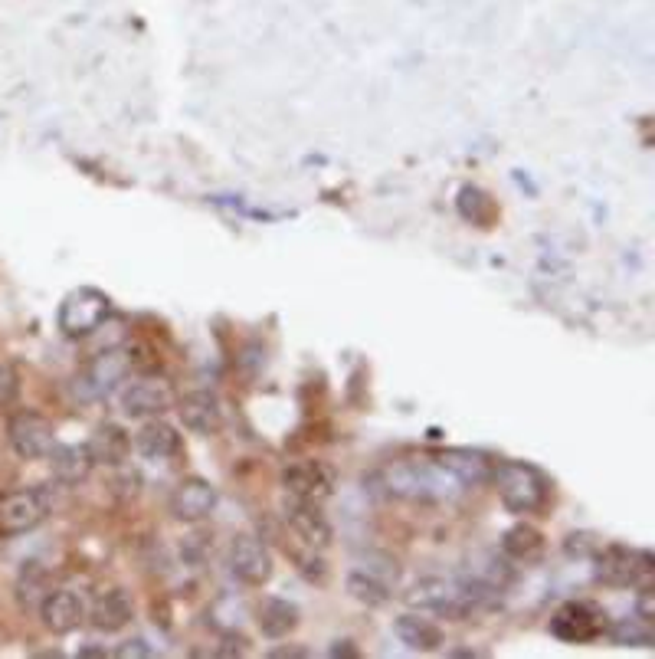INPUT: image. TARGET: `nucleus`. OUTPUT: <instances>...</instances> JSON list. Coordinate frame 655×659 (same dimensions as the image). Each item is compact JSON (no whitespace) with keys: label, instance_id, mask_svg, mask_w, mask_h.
<instances>
[{"label":"nucleus","instance_id":"13","mask_svg":"<svg viewBox=\"0 0 655 659\" xmlns=\"http://www.w3.org/2000/svg\"><path fill=\"white\" fill-rule=\"evenodd\" d=\"M86 620V604L76 591H66V587H56V591H46L40 600V623L56 637H66V633L79 630V623Z\"/></svg>","mask_w":655,"mask_h":659},{"label":"nucleus","instance_id":"30","mask_svg":"<svg viewBox=\"0 0 655 659\" xmlns=\"http://www.w3.org/2000/svg\"><path fill=\"white\" fill-rule=\"evenodd\" d=\"M597 548H600L597 538L587 535V532H574V535H567V541H564V551L570 558H593V551Z\"/></svg>","mask_w":655,"mask_h":659},{"label":"nucleus","instance_id":"27","mask_svg":"<svg viewBox=\"0 0 655 659\" xmlns=\"http://www.w3.org/2000/svg\"><path fill=\"white\" fill-rule=\"evenodd\" d=\"M610 627V623H606ZM610 640L616 646H652V623H646L642 617L636 620H623L610 627Z\"/></svg>","mask_w":655,"mask_h":659},{"label":"nucleus","instance_id":"3","mask_svg":"<svg viewBox=\"0 0 655 659\" xmlns=\"http://www.w3.org/2000/svg\"><path fill=\"white\" fill-rule=\"evenodd\" d=\"M593 574L606 587H642L652 581L655 558L646 548L606 545L593 551Z\"/></svg>","mask_w":655,"mask_h":659},{"label":"nucleus","instance_id":"19","mask_svg":"<svg viewBox=\"0 0 655 659\" xmlns=\"http://www.w3.org/2000/svg\"><path fill=\"white\" fill-rule=\"evenodd\" d=\"M89 446V456L95 466H122L131 453V437L125 433V427H118V423L105 420L95 427L92 440L86 443Z\"/></svg>","mask_w":655,"mask_h":659},{"label":"nucleus","instance_id":"9","mask_svg":"<svg viewBox=\"0 0 655 659\" xmlns=\"http://www.w3.org/2000/svg\"><path fill=\"white\" fill-rule=\"evenodd\" d=\"M335 486H338L335 469L321 460H299L282 469V489L289 492L292 499L321 505L325 499L335 496Z\"/></svg>","mask_w":655,"mask_h":659},{"label":"nucleus","instance_id":"8","mask_svg":"<svg viewBox=\"0 0 655 659\" xmlns=\"http://www.w3.org/2000/svg\"><path fill=\"white\" fill-rule=\"evenodd\" d=\"M174 387L158 378V374H141V378L128 381L118 404H122V414L131 420H148V417H161L164 410L174 407Z\"/></svg>","mask_w":655,"mask_h":659},{"label":"nucleus","instance_id":"15","mask_svg":"<svg viewBox=\"0 0 655 659\" xmlns=\"http://www.w3.org/2000/svg\"><path fill=\"white\" fill-rule=\"evenodd\" d=\"M174 407L184 427L197 437H213L223 427V407L210 391H190L181 400H174Z\"/></svg>","mask_w":655,"mask_h":659},{"label":"nucleus","instance_id":"6","mask_svg":"<svg viewBox=\"0 0 655 659\" xmlns=\"http://www.w3.org/2000/svg\"><path fill=\"white\" fill-rule=\"evenodd\" d=\"M226 561H230L233 578L249 584V587H262L272 578V571H276V561H272L269 545L253 532L233 535L230 551H226Z\"/></svg>","mask_w":655,"mask_h":659},{"label":"nucleus","instance_id":"14","mask_svg":"<svg viewBox=\"0 0 655 659\" xmlns=\"http://www.w3.org/2000/svg\"><path fill=\"white\" fill-rule=\"evenodd\" d=\"M285 522H289L292 535L299 538L308 551H321L331 545V522L325 519V512L318 509V502L292 499L285 505Z\"/></svg>","mask_w":655,"mask_h":659},{"label":"nucleus","instance_id":"4","mask_svg":"<svg viewBox=\"0 0 655 659\" xmlns=\"http://www.w3.org/2000/svg\"><path fill=\"white\" fill-rule=\"evenodd\" d=\"M112 315V299L95 286H79L59 302L56 325L66 338H86L99 332L105 319Z\"/></svg>","mask_w":655,"mask_h":659},{"label":"nucleus","instance_id":"18","mask_svg":"<svg viewBox=\"0 0 655 659\" xmlns=\"http://www.w3.org/2000/svg\"><path fill=\"white\" fill-rule=\"evenodd\" d=\"M181 433H177L174 423L161 420V417H148L141 423V430L135 433V450L145 456V460L164 463L171 456L181 453Z\"/></svg>","mask_w":655,"mask_h":659},{"label":"nucleus","instance_id":"1","mask_svg":"<svg viewBox=\"0 0 655 659\" xmlns=\"http://www.w3.org/2000/svg\"><path fill=\"white\" fill-rule=\"evenodd\" d=\"M380 486L393 499L407 502H449L466 492V486L449 473V469L436 460V456H423V460H400L384 466L380 473Z\"/></svg>","mask_w":655,"mask_h":659},{"label":"nucleus","instance_id":"23","mask_svg":"<svg viewBox=\"0 0 655 659\" xmlns=\"http://www.w3.org/2000/svg\"><path fill=\"white\" fill-rule=\"evenodd\" d=\"M502 551H505V558H511V561L531 564V561H538V558H541V551H544V535H541L534 525L518 522V525H511L508 532H505V538H502Z\"/></svg>","mask_w":655,"mask_h":659},{"label":"nucleus","instance_id":"26","mask_svg":"<svg viewBox=\"0 0 655 659\" xmlns=\"http://www.w3.org/2000/svg\"><path fill=\"white\" fill-rule=\"evenodd\" d=\"M459 214L472 220V223H488L495 217V204L488 200V194H482L479 187H462L459 194Z\"/></svg>","mask_w":655,"mask_h":659},{"label":"nucleus","instance_id":"24","mask_svg":"<svg viewBox=\"0 0 655 659\" xmlns=\"http://www.w3.org/2000/svg\"><path fill=\"white\" fill-rule=\"evenodd\" d=\"M344 587H348V594L364 607H384V604H390V597H393V587L387 581L374 578V574L364 571V568H354L348 574V581H344Z\"/></svg>","mask_w":655,"mask_h":659},{"label":"nucleus","instance_id":"25","mask_svg":"<svg viewBox=\"0 0 655 659\" xmlns=\"http://www.w3.org/2000/svg\"><path fill=\"white\" fill-rule=\"evenodd\" d=\"M43 594H46V574H43V568H40L37 561H30L27 568L20 571V581H17V600H20V607L27 610V607H33V604H40Z\"/></svg>","mask_w":655,"mask_h":659},{"label":"nucleus","instance_id":"32","mask_svg":"<svg viewBox=\"0 0 655 659\" xmlns=\"http://www.w3.org/2000/svg\"><path fill=\"white\" fill-rule=\"evenodd\" d=\"M118 659H128V656H151V646H145V640H128L115 650Z\"/></svg>","mask_w":655,"mask_h":659},{"label":"nucleus","instance_id":"28","mask_svg":"<svg viewBox=\"0 0 655 659\" xmlns=\"http://www.w3.org/2000/svg\"><path fill=\"white\" fill-rule=\"evenodd\" d=\"M361 568H364V571H371L374 578L387 581L390 587H397V581H400V561H397V558H390V555H367Z\"/></svg>","mask_w":655,"mask_h":659},{"label":"nucleus","instance_id":"7","mask_svg":"<svg viewBox=\"0 0 655 659\" xmlns=\"http://www.w3.org/2000/svg\"><path fill=\"white\" fill-rule=\"evenodd\" d=\"M551 633L564 643H593L606 633V614L593 600H567L551 617Z\"/></svg>","mask_w":655,"mask_h":659},{"label":"nucleus","instance_id":"33","mask_svg":"<svg viewBox=\"0 0 655 659\" xmlns=\"http://www.w3.org/2000/svg\"><path fill=\"white\" fill-rule=\"evenodd\" d=\"M269 656H276V659H285V656H299V659H305V656H312V653L302 650V646H276V650H269Z\"/></svg>","mask_w":655,"mask_h":659},{"label":"nucleus","instance_id":"21","mask_svg":"<svg viewBox=\"0 0 655 659\" xmlns=\"http://www.w3.org/2000/svg\"><path fill=\"white\" fill-rule=\"evenodd\" d=\"M393 633H397V640L407 646V650H416V653H433L443 646V630H439L430 617H420V614L397 617L393 620Z\"/></svg>","mask_w":655,"mask_h":659},{"label":"nucleus","instance_id":"20","mask_svg":"<svg viewBox=\"0 0 655 659\" xmlns=\"http://www.w3.org/2000/svg\"><path fill=\"white\" fill-rule=\"evenodd\" d=\"M46 456H50L53 476L63 482V486H82V482H86L92 476V469H95L92 456H89V446H76V443L56 446L53 443V450Z\"/></svg>","mask_w":655,"mask_h":659},{"label":"nucleus","instance_id":"11","mask_svg":"<svg viewBox=\"0 0 655 659\" xmlns=\"http://www.w3.org/2000/svg\"><path fill=\"white\" fill-rule=\"evenodd\" d=\"M7 440L20 460H43L53 450V423L46 420L37 410H20L7 423Z\"/></svg>","mask_w":655,"mask_h":659},{"label":"nucleus","instance_id":"35","mask_svg":"<svg viewBox=\"0 0 655 659\" xmlns=\"http://www.w3.org/2000/svg\"><path fill=\"white\" fill-rule=\"evenodd\" d=\"M79 656H109V653H105V650H92V646H89V650H79Z\"/></svg>","mask_w":655,"mask_h":659},{"label":"nucleus","instance_id":"17","mask_svg":"<svg viewBox=\"0 0 655 659\" xmlns=\"http://www.w3.org/2000/svg\"><path fill=\"white\" fill-rule=\"evenodd\" d=\"M131 617H135V600L125 591V587H109L95 597V604L89 610V623L99 633H118L125 630Z\"/></svg>","mask_w":655,"mask_h":659},{"label":"nucleus","instance_id":"10","mask_svg":"<svg viewBox=\"0 0 655 659\" xmlns=\"http://www.w3.org/2000/svg\"><path fill=\"white\" fill-rule=\"evenodd\" d=\"M128 374H131L128 351H118V348L102 351V355H95L86 368H82V374L76 378V391L89 400H102V397H109Z\"/></svg>","mask_w":655,"mask_h":659},{"label":"nucleus","instance_id":"22","mask_svg":"<svg viewBox=\"0 0 655 659\" xmlns=\"http://www.w3.org/2000/svg\"><path fill=\"white\" fill-rule=\"evenodd\" d=\"M256 623L269 640H282L299 627V607L285 597H266L256 607Z\"/></svg>","mask_w":655,"mask_h":659},{"label":"nucleus","instance_id":"2","mask_svg":"<svg viewBox=\"0 0 655 659\" xmlns=\"http://www.w3.org/2000/svg\"><path fill=\"white\" fill-rule=\"evenodd\" d=\"M488 482H495L498 499H502L505 509L515 515H534L551 502V479H547L534 463L502 460V463H495Z\"/></svg>","mask_w":655,"mask_h":659},{"label":"nucleus","instance_id":"16","mask_svg":"<svg viewBox=\"0 0 655 659\" xmlns=\"http://www.w3.org/2000/svg\"><path fill=\"white\" fill-rule=\"evenodd\" d=\"M439 463H443L452 476H456L466 489H475L482 486V482L492 479V469L498 460H492L488 453L482 450H469V446H452V450H443V453H433Z\"/></svg>","mask_w":655,"mask_h":659},{"label":"nucleus","instance_id":"34","mask_svg":"<svg viewBox=\"0 0 655 659\" xmlns=\"http://www.w3.org/2000/svg\"><path fill=\"white\" fill-rule=\"evenodd\" d=\"M341 653L344 656H357L354 646H341V640H338V646H331V656H341Z\"/></svg>","mask_w":655,"mask_h":659},{"label":"nucleus","instance_id":"5","mask_svg":"<svg viewBox=\"0 0 655 659\" xmlns=\"http://www.w3.org/2000/svg\"><path fill=\"white\" fill-rule=\"evenodd\" d=\"M50 512H53V499L40 486L7 492L0 499V538H17L33 532V528H40L50 519Z\"/></svg>","mask_w":655,"mask_h":659},{"label":"nucleus","instance_id":"12","mask_svg":"<svg viewBox=\"0 0 655 659\" xmlns=\"http://www.w3.org/2000/svg\"><path fill=\"white\" fill-rule=\"evenodd\" d=\"M217 502H220V496H217V486H213V482L200 479V476H187L174 486L168 509L177 522L197 525V522L210 519L213 509H217Z\"/></svg>","mask_w":655,"mask_h":659},{"label":"nucleus","instance_id":"31","mask_svg":"<svg viewBox=\"0 0 655 659\" xmlns=\"http://www.w3.org/2000/svg\"><path fill=\"white\" fill-rule=\"evenodd\" d=\"M636 617H642L646 623L655 620V591H652V584H642V587H639V597H636Z\"/></svg>","mask_w":655,"mask_h":659},{"label":"nucleus","instance_id":"29","mask_svg":"<svg viewBox=\"0 0 655 659\" xmlns=\"http://www.w3.org/2000/svg\"><path fill=\"white\" fill-rule=\"evenodd\" d=\"M17 394H20V374H17V368H14V364H7V361H0V407L14 404Z\"/></svg>","mask_w":655,"mask_h":659}]
</instances>
